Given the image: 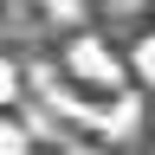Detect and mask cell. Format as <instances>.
Masks as SVG:
<instances>
[{
  "label": "cell",
  "mask_w": 155,
  "mask_h": 155,
  "mask_svg": "<svg viewBox=\"0 0 155 155\" xmlns=\"http://www.w3.org/2000/svg\"><path fill=\"white\" fill-rule=\"evenodd\" d=\"M65 71L84 78V84H97V91H123V78H129V65L104 45V39H91V32H78L65 45Z\"/></svg>",
  "instance_id": "6da1fadb"
},
{
  "label": "cell",
  "mask_w": 155,
  "mask_h": 155,
  "mask_svg": "<svg viewBox=\"0 0 155 155\" xmlns=\"http://www.w3.org/2000/svg\"><path fill=\"white\" fill-rule=\"evenodd\" d=\"M136 123H142V97H136V91H116L110 104L97 110V129H104L110 142H123V136H129Z\"/></svg>",
  "instance_id": "7a4b0ae2"
},
{
  "label": "cell",
  "mask_w": 155,
  "mask_h": 155,
  "mask_svg": "<svg viewBox=\"0 0 155 155\" xmlns=\"http://www.w3.org/2000/svg\"><path fill=\"white\" fill-rule=\"evenodd\" d=\"M123 65H129V78H136L142 91H155V32H142V39H136Z\"/></svg>",
  "instance_id": "3957f363"
},
{
  "label": "cell",
  "mask_w": 155,
  "mask_h": 155,
  "mask_svg": "<svg viewBox=\"0 0 155 155\" xmlns=\"http://www.w3.org/2000/svg\"><path fill=\"white\" fill-rule=\"evenodd\" d=\"M19 91H26V71L0 52V110H13V104H19Z\"/></svg>",
  "instance_id": "277c9868"
},
{
  "label": "cell",
  "mask_w": 155,
  "mask_h": 155,
  "mask_svg": "<svg viewBox=\"0 0 155 155\" xmlns=\"http://www.w3.org/2000/svg\"><path fill=\"white\" fill-rule=\"evenodd\" d=\"M0 155H32V136H26V123L0 116Z\"/></svg>",
  "instance_id": "5b68a950"
},
{
  "label": "cell",
  "mask_w": 155,
  "mask_h": 155,
  "mask_svg": "<svg viewBox=\"0 0 155 155\" xmlns=\"http://www.w3.org/2000/svg\"><path fill=\"white\" fill-rule=\"evenodd\" d=\"M32 7L45 19H58V26H78V19H84V0H32Z\"/></svg>",
  "instance_id": "8992f818"
},
{
  "label": "cell",
  "mask_w": 155,
  "mask_h": 155,
  "mask_svg": "<svg viewBox=\"0 0 155 155\" xmlns=\"http://www.w3.org/2000/svg\"><path fill=\"white\" fill-rule=\"evenodd\" d=\"M104 7H110V19H136V13H149L155 0H104Z\"/></svg>",
  "instance_id": "52a82bcc"
},
{
  "label": "cell",
  "mask_w": 155,
  "mask_h": 155,
  "mask_svg": "<svg viewBox=\"0 0 155 155\" xmlns=\"http://www.w3.org/2000/svg\"><path fill=\"white\" fill-rule=\"evenodd\" d=\"M65 155H110V149H97V142H84V149H65Z\"/></svg>",
  "instance_id": "ba28073f"
},
{
  "label": "cell",
  "mask_w": 155,
  "mask_h": 155,
  "mask_svg": "<svg viewBox=\"0 0 155 155\" xmlns=\"http://www.w3.org/2000/svg\"><path fill=\"white\" fill-rule=\"evenodd\" d=\"M32 155H39V149H32ZM45 155H58V149H45Z\"/></svg>",
  "instance_id": "9c48e42d"
}]
</instances>
